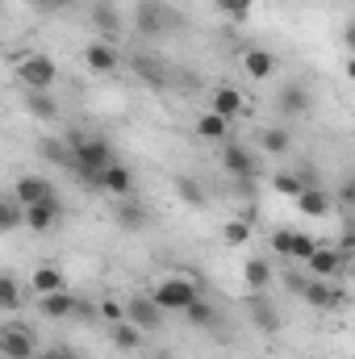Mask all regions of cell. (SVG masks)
Listing matches in <instances>:
<instances>
[{
	"label": "cell",
	"mask_w": 355,
	"mask_h": 359,
	"mask_svg": "<svg viewBox=\"0 0 355 359\" xmlns=\"http://www.w3.org/2000/svg\"><path fill=\"white\" fill-rule=\"evenodd\" d=\"M109 163H117L109 138H76V142H72V172L84 180V184L96 188V184H100V172H105Z\"/></svg>",
	"instance_id": "6da1fadb"
},
{
	"label": "cell",
	"mask_w": 355,
	"mask_h": 359,
	"mask_svg": "<svg viewBox=\"0 0 355 359\" xmlns=\"http://www.w3.org/2000/svg\"><path fill=\"white\" fill-rule=\"evenodd\" d=\"M196 297H201V292H196V280H192V276H168V280H159V288L151 292V301H155L163 313H184Z\"/></svg>",
	"instance_id": "7a4b0ae2"
},
{
	"label": "cell",
	"mask_w": 355,
	"mask_h": 359,
	"mask_svg": "<svg viewBox=\"0 0 355 359\" xmlns=\"http://www.w3.org/2000/svg\"><path fill=\"white\" fill-rule=\"evenodd\" d=\"M17 80L25 84V92H55L59 67H55V59H46V55H25V59L17 63Z\"/></svg>",
	"instance_id": "3957f363"
},
{
	"label": "cell",
	"mask_w": 355,
	"mask_h": 359,
	"mask_svg": "<svg viewBox=\"0 0 355 359\" xmlns=\"http://www.w3.org/2000/svg\"><path fill=\"white\" fill-rule=\"evenodd\" d=\"M272 247H276V255L305 264V259L314 255L318 238H309V234H301V230H276V234H272Z\"/></svg>",
	"instance_id": "277c9868"
},
{
	"label": "cell",
	"mask_w": 355,
	"mask_h": 359,
	"mask_svg": "<svg viewBox=\"0 0 355 359\" xmlns=\"http://www.w3.org/2000/svg\"><path fill=\"white\" fill-rule=\"evenodd\" d=\"M59 217H63V201H59V196H46V201H38V205H29V209H25V226H29L34 234L55 230V226H59Z\"/></svg>",
	"instance_id": "5b68a950"
},
{
	"label": "cell",
	"mask_w": 355,
	"mask_h": 359,
	"mask_svg": "<svg viewBox=\"0 0 355 359\" xmlns=\"http://www.w3.org/2000/svg\"><path fill=\"white\" fill-rule=\"evenodd\" d=\"M301 297H305V305H314V309H322V313H330V309L343 305V292H339L335 280H305Z\"/></svg>",
	"instance_id": "8992f818"
},
{
	"label": "cell",
	"mask_w": 355,
	"mask_h": 359,
	"mask_svg": "<svg viewBox=\"0 0 355 359\" xmlns=\"http://www.w3.org/2000/svg\"><path fill=\"white\" fill-rule=\"evenodd\" d=\"M222 168L230 172L234 180H251L255 176V155L247 151V147H239V142H222Z\"/></svg>",
	"instance_id": "52a82bcc"
},
{
	"label": "cell",
	"mask_w": 355,
	"mask_h": 359,
	"mask_svg": "<svg viewBox=\"0 0 355 359\" xmlns=\"http://www.w3.org/2000/svg\"><path fill=\"white\" fill-rule=\"evenodd\" d=\"M126 322L138 326V330H159V326H163V309H159L151 297H134V301L126 305Z\"/></svg>",
	"instance_id": "ba28073f"
},
{
	"label": "cell",
	"mask_w": 355,
	"mask_h": 359,
	"mask_svg": "<svg viewBox=\"0 0 355 359\" xmlns=\"http://www.w3.org/2000/svg\"><path fill=\"white\" fill-rule=\"evenodd\" d=\"M46 196H55V184L42 176H21L13 184V201L21 205V209H29V205H38V201H46Z\"/></svg>",
	"instance_id": "9c48e42d"
},
{
	"label": "cell",
	"mask_w": 355,
	"mask_h": 359,
	"mask_svg": "<svg viewBox=\"0 0 355 359\" xmlns=\"http://www.w3.org/2000/svg\"><path fill=\"white\" fill-rule=\"evenodd\" d=\"M305 268H309V280H335L339 271H343V259H339V251L335 247H314V255L305 259Z\"/></svg>",
	"instance_id": "30bf717a"
},
{
	"label": "cell",
	"mask_w": 355,
	"mask_h": 359,
	"mask_svg": "<svg viewBox=\"0 0 355 359\" xmlns=\"http://www.w3.org/2000/svg\"><path fill=\"white\" fill-rule=\"evenodd\" d=\"M0 355L4 359H34V334L25 330V326H13V330H4L0 334Z\"/></svg>",
	"instance_id": "8fae6325"
},
{
	"label": "cell",
	"mask_w": 355,
	"mask_h": 359,
	"mask_svg": "<svg viewBox=\"0 0 355 359\" xmlns=\"http://www.w3.org/2000/svg\"><path fill=\"white\" fill-rule=\"evenodd\" d=\"M100 192H109V196H130V188H134V172L126 168V163H109L105 172H100V184H96Z\"/></svg>",
	"instance_id": "7c38bea8"
},
{
	"label": "cell",
	"mask_w": 355,
	"mask_h": 359,
	"mask_svg": "<svg viewBox=\"0 0 355 359\" xmlns=\"http://www.w3.org/2000/svg\"><path fill=\"white\" fill-rule=\"evenodd\" d=\"M84 63H88V72L109 76V72H117L121 55H117V46H109V42H92V46H84Z\"/></svg>",
	"instance_id": "4fadbf2b"
},
{
	"label": "cell",
	"mask_w": 355,
	"mask_h": 359,
	"mask_svg": "<svg viewBox=\"0 0 355 359\" xmlns=\"http://www.w3.org/2000/svg\"><path fill=\"white\" fill-rule=\"evenodd\" d=\"M276 109L284 117H305L309 113V92H305V84H284L280 96H276Z\"/></svg>",
	"instance_id": "5bb4252c"
},
{
	"label": "cell",
	"mask_w": 355,
	"mask_h": 359,
	"mask_svg": "<svg viewBox=\"0 0 355 359\" xmlns=\"http://www.w3.org/2000/svg\"><path fill=\"white\" fill-rule=\"evenodd\" d=\"M297 209H301L305 217H326V213L335 209V196H330L326 188H305V192L297 196Z\"/></svg>",
	"instance_id": "9a60e30c"
},
{
	"label": "cell",
	"mask_w": 355,
	"mask_h": 359,
	"mask_svg": "<svg viewBox=\"0 0 355 359\" xmlns=\"http://www.w3.org/2000/svg\"><path fill=\"white\" fill-rule=\"evenodd\" d=\"M134 25H138V34H142V38H159V34H163V8H159V4H151V0H142V4H138Z\"/></svg>",
	"instance_id": "2e32d148"
},
{
	"label": "cell",
	"mask_w": 355,
	"mask_h": 359,
	"mask_svg": "<svg viewBox=\"0 0 355 359\" xmlns=\"http://www.w3.org/2000/svg\"><path fill=\"white\" fill-rule=\"evenodd\" d=\"M113 222H117L121 230H142V226H147V209H142L138 201H126V196H117Z\"/></svg>",
	"instance_id": "e0dca14e"
},
{
	"label": "cell",
	"mask_w": 355,
	"mask_h": 359,
	"mask_svg": "<svg viewBox=\"0 0 355 359\" xmlns=\"http://www.w3.org/2000/svg\"><path fill=\"white\" fill-rule=\"evenodd\" d=\"M76 305H80V301H76L67 288H63V292H46V297L38 301V309H42L46 318H76Z\"/></svg>",
	"instance_id": "ac0fdd59"
},
{
	"label": "cell",
	"mask_w": 355,
	"mask_h": 359,
	"mask_svg": "<svg viewBox=\"0 0 355 359\" xmlns=\"http://www.w3.org/2000/svg\"><path fill=\"white\" fill-rule=\"evenodd\" d=\"M251 322H255L264 334H276V330H280V318H276V309H272V301H267L264 292H251Z\"/></svg>",
	"instance_id": "d6986e66"
},
{
	"label": "cell",
	"mask_w": 355,
	"mask_h": 359,
	"mask_svg": "<svg viewBox=\"0 0 355 359\" xmlns=\"http://www.w3.org/2000/svg\"><path fill=\"white\" fill-rule=\"evenodd\" d=\"M29 284H34V292H38V297H46V292H63V288H67V276L46 264V268H38L34 276H29Z\"/></svg>",
	"instance_id": "ffe728a7"
},
{
	"label": "cell",
	"mask_w": 355,
	"mask_h": 359,
	"mask_svg": "<svg viewBox=\"0 0 355 359\" xmlns=\"http://www.w3.org/2000/svg\"><path fill=\"white\" fill-rule=\"evenodd\" d=\"M243 67H247V76H251V80H267V76L276 72V59L267 55L264 46H251V50L243 55Z\"/></svg>",
	"instance_id": "44dd1931"
},
{
	"label": "cell",
	"mask_w": 355,
	"mask_h": 359,
	"mask_svg": "<svg viewBox=\"0 0 355 359\" xmlns=\"http://www.w3.org/2000/svg\"><path fill=\"white\" fill-rule=\"evenodd\" d=\"M209 113H217V117H226V121L239 117V113H243V92L239 88H217L213 92V109H209Z\"/></svg>",
	"instance_id": "7402d4cb"
},
{
	"label": "cell",
	"mask_w": 355,
	"mask_h": 359,
	"mask_svg": "<svg viewBox=\"0 0 355 359\" xmlns=\"http://www.w3.org/2000/svg\"><path fill=\"white\" fill-rule=\"evenodd\" d=\"M25 104H29V113H34L38 121H55V117H59L55 92H25Z\"/></svg>",
	"instance_id": "603a6c76"
},
{
	"label": "cell",
	"mask_w": 355,
	"mask_h": 359,
	"mask_svg": "<svg viewBox=\"0 0 355 359\" xmlns=\"http://www.w3.org/2000/svg\"><path fill=\"white\" fill-rule=\"evenodd\" d=\"M196 134H201V138H209V142H226L230 121H226V117H217V113H201V117H196Z\"/></svg>",
	"instance_id": "cb8c5ba5"
},
{
	"label": "cell",
	"mask_w": 355,
	"mask_h": 359,
	"mask_svg": "<svg viewBox=\"0 0 355 359\" xmlns=\"http://www.w3.org/2000/svg\"><path fill=\"white\" fill-rule=\"evenodd\" d=\"M243 280H247V288H251V292H264L267 284H272V268H267V259H247Z\"/></svg>",
	"instance_id": "d4e9b609"
},
{
	"label": "cell",
	"mask_w": 355,
	"mask_h": 359,
	"mask_svg": "<svg viewBox=\"0 0 355 359\" xmlns=\"http://www.w3.org/2000/svg\"><path fill=\"white\" fill-rule=\"evenodd\" d=\"M260 147H264L267 155H284V151L293 147V134H288L284 126H272V130H264V134H260Z\"/></svg>",
	"instance_id": "484cf974"
},
{
	"label": "cell",
	"mask_w": 355,
	"mask_h": 359,
	"mask_svg": "<svg viewBox=\"0 0 355 359\" xmlns=\"http://www.w3.org/2000/svg\"><path fill=\"white\" fill-rule=\"evenodd\" d=\"M38 155H42L46 163H59V168H72V147H67L63 138H46V142L38 147Z\"/></svg>",
	"instance_id": "4316f807"
},
{
	"label": "cell",
	"mask_w": 355,
	"mask_h": 359,
	"mask_svg": "<svg viewBox=\"0 0 355 359\" xmlns=\"http://www.w3.org/2000/svg\"><path fill=\"white\" fill-rule=\"evenodd\" d=\"M134 72L142 76V84H151V88H163V63H155L151 55H138V59H134Z\"/></svg>",
	"instance_id": "83f0119b"
},
{
	"label": "cell",
	"mask_w": 355,
	"mask_h": 359,
	"mask_svg": "<svg viewBox=\"0 0 355 359\" xmlns=\"http://www.w3.org/2000/svg\"><path fill=\"white\" fill-rule=\"evenodd\" d=\"M184 318H188L192 326H217V309H213V305H209L205 297H196V301H192V305L184 309Z\"/></svg>",
	"instance_id": "f1b7e54d"
},
{
	"label": "cell",
	"mask_w": 355,
	"mask_h": 359,
	"mask_svg": "<svg viewBox=\"0 0 355 359\" xmlns=\"http://www.w3.org/2000/svg\"><path fill=\"white\" fill-rule=\"evenodd\" d=\"M113 343H117L121 351H138V343H142V330H138V326H130V322L121 318V322H113Z\"/></svg>",
	"instance_id": "f546056e"
},
{
	"label": "cell",
	"mask_w": 355,
	"mask_h": 359,
	"mask_svg": "<svg viewBox=\"0 0 355 359\" xmlns=\"http://www.w3.org/2000/svg\"><path fill=\"white\" fill-rule=\"evenodd\" d=\"M25 222V209L13 201V196H0V234H8V230H17Z\"/></svg>",
	"instance_id": "4dcf8cb0"
},
{
	"label": "cell",
	"mask_w": 355,
	"mask_h": 359,
	"mask_svg": "<svg viewBox=\"0 0 355 359\" xmlns=\"http://www.w3.org/2000/svg\"><path fill=\"white\" fill-rule=\"evenodd\" d=\"M176 196L184 205H205V188L196 176H176Z\"/></svg>",
	"instance_id": "1f68e13d"
},
{
	"label": "cell",
	"mask_w": 355,
	"mask_h": 359,
	"mask_svg": "<svg viewBox=\"0 0 355 359\" xmlns=\"http://www.w3.org/2000/svg\"><path fill=\"white\" fill-rule=\"evenodd\" d=\"M17 305H21V284L17 276L0 271V309H17Z\"/></svg>",
	"instance_id": "d6a6232c"
},
{
	"label": "cell",
	"mask_w": 355,
	"mask_h": 359,
	"mask_svg": "<svg viewBox=\"0 0 355 359\" xmlns=\"http://www.w3.org/2000/svg\"><path fill=\"white\" fill-rule=\"evenodd\" d=\"M213 4H217V13L230 17V21H247V17L255 13V0H213Z\"/></svg>",
	"instance_id": "836d02e7"
},
{
	"label": "cell",
	"mask_w": 355,
	"mask_h": 359,
	"mask_svg": "<svg viewBox=\"0 0 355 359\" xmlns=\"http://www.w3.org/2000/svg\"><path fill=\"white\" fill-rule=\"evenodd\" d=\"M222 238H226L230 247H243V243H251V226H247L243 217H239V222H226V226H222Z\"/></svg>",
	"instance_id": "e575fe53"
},
{
	"label": "cell",
	"mask_w": 355,
	"mask_h": 359,
	"mask_svg": "<svg viewBox=\"0 0 355 359\" xmlns=\"http://www.w3.org/2000/svg\"><path fill=\"white\" fill-rule=\"evenodd\" d=\"M276 192H280V196H293V201H297V196L305 192V180L293 176V172H280V176H276Z\"/></svg>",
	"instance_id": "d590c367"
},
{
	"label": "cell",
	"mask_w": 355,
	"mask_h": 359,
	"mask_svg": "<svg viewBox=\"0 0 355 359\" xmlns=\"http://www.w3.org/2000/svg\"><path fill=\"white\" fill-rule=\"evenodd\" d=\"M92 21H96L100 29H117V17H113V8H109V4H100V8L92 13Z\"/></svg>",
	"instance_id": "8d00e7d4"
},
{
	"label": "cell",
	"mask_w": 355,
	"mask_h": 359,
	"mask_svg": "<svg viewBox=\"0 0 355 359\" xmlns=\"http://www.w3.org/2000/svg\"><path fill=\"white\" fill-rule=\"evenodd\" d=\"M100 318H105V322H121V318H126V309H121L117 301H100Z\"/></svg>",
	"instance_id": "74e56055"
},
{
	"label": "cell",
	"mask_w": 355,
	"mask_h": 359,
	"mask_svg": "<svg viewBox=\"0 0 355 359\" xmlns=\"http://www.w3.org/2000/svg\"><path fill=\"white\" fill-rule=\"evenodd\" d=\"M42 359H80V355H76L72 347H51V351H46Z\"/></svg>",
	"instance_id": "f35d334b"
},
{
	"label": "cell",
	"mask_w": 355,
	"mask_h": 359,
	"mask_svg": "<svg viewBox=\"0 0 355 359\" xmlns=\"http://www.w3.org/2000/svg\"><path fill=\"white\" fill-rule=\"evenodd\" d=\"M63 4H72V0H38V8H46V13H59Z\"/></svg>",
	"instance_id": "ab89813d"
},
{
	"label": "cell",
	"mask_w": 355,
	"mask_h": 359,
	"mask_svg": "<svg viewBox=\"0 0 355 359\" xmlns=\"http://www.w3.org/2000/svg\"><path fill=\"white\" fill-rule=\"evenodd\" d=\"M151 359H172V355H151Z\"/></svg>",
	"instance_id": "60d3db41"
}]
</instances>
